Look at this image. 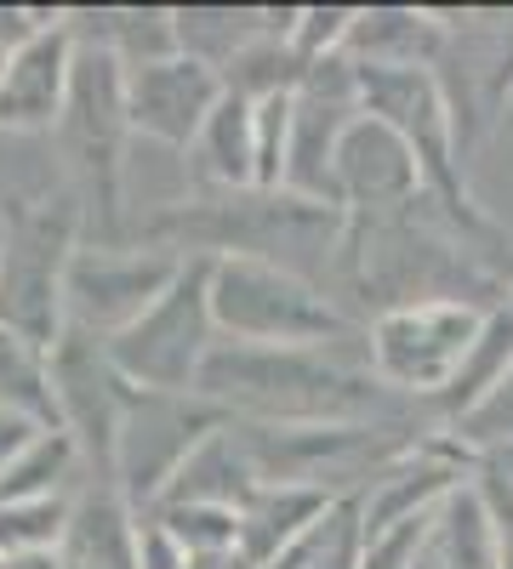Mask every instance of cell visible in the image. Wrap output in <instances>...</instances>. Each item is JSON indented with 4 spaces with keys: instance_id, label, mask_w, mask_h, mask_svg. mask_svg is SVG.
Returning <instances> with one entry per match:
<instances>
[{
    "instance_id": "cell-1",
    "label": "cell",
    "mask_w": 513,
    "mask_h": 569,
    "mask_svg": "<svg viewBox=\"0 0 513 569\" xmlns=\"http://www.w3.org/2000/svg\"><path fill=\"white\" fill-rule=\"evenodd\" d=\"M195 399L217 405L228 421L263 427H348L399 421V393L383 388L365 348H246L217 342Z\"/></svg>"
},
{
    "instance_id": "cell-2",
    "label": "cell",
    "mask_w": 513,
    "mask_h": 569,
    "mask_svg": "<svg viewBox=\"0 0 513 569\" xmlns=\"http://www.w3.org/2000/svg\"><path fill=\"white\" fill-rule=\"evenodd\" d=\"M211 319L223 342L246 348H365L371 325H354L337 297H325L297 268L263 257H217Z\"/></svg>"
},
{
    "instance_id": "cell-3",
    "label": "cell",
    "mask_w": 513,
    "mask_h": 569,
    "mask_svg": "<svg viewBox=\"0 0 513 569\" xmlns=\"http://www.w3.org/2000/svg\"><path fill=\"white\" fill-rule=\"evenodd\" d=\"M86 206L75 200H18L0 217V325L18 337L58 348L69 330V262Z\"/></svg>"
},
{
    "instance_id": "cell-4",
    "label": "cell",
    "mask_w": 513,
    "mask_h": 569,
    "mask_svg": "<svg viewBox=\"0 0 513 569\" xmlns=\"http://www.w3.org/2000/svg\"><path fill=\"white\" fill-rule=\"evenodd\" d=\"M126 137H131L126 69L109 52H98V46H80L75 80H69V103H63V120H58V142L69 154V171L80 182L86 211L98 217V246H126V233H120Z\"/></svg>"
},
{
    "instance_id": "cell-5",
    "label": "cell",
    "mask_w": 513,
    "mask_h": 569,
    "mask_svg": "<svg viewBox=\"0 0 513 569\" xmlns=\"http://www.w3.org/2000/svg\"><path fill=\"white\" fill-rule=\"evenodd\" d=\"M211 273H217V257H182L171 291L137 325H126L120 337H109V359L131 388L195 393L211 348L223 342L211 319Z\"/></svg>"
},
{
    "instance_id": "cell-6",
    "label": "cell",
    "mask_w": 513,
    "mask_h": 569,
    "mask_svg": "<svg viewBox=\"0 0 513 569\" xmlns=\"http://www.w3.org/2000/svg\"><path fill=\"white\" fill-rule=\"evenodd\" d=\"M485 313L491 308H468V302L388 308V313L371 319V370H377L383 388H394L399 399L434 405L456 382L468 348L480 342Z\"/></svg>"
},
{
    "instance_id": "cell-7",
    "label": "cell",
    "mask_w": 513,
    "mask_h": 569,
    "mask_svg": "<svg viewBox=\"0 0 513 569\" xmlns=\"http://www.w3.org/2000/svg\"><path fill=\"white\" fill-rule=\"evenodd\" d=\"M228 416L195 393H144L131 388L126 416H120V450H115V485L120 496L149 512L166 485L177 479V467L189 461Z\"/></svg>"
},
{
    "instance_id": "cell-8",
    "label": "cell",
    "mask_w": 513,
    "mask_h": 569,
    "mask_svg": "<svg viewBox=\"0 0 513 569\" xmlns=\"http://www.w3.org/2000/svg\"><path fill=\"white\" fill-rule=\"evenodd\" d=\"M52 388H58V416L63 433L75 439L86 461V485H115V450H120V416L131 399V382L115 370L109 342L91 330L69 325L52 348Z\"/></svg>"
},
{
    "instance_id": "cell-9",
    "label": "cell",
    "mask_w": 513,
    "mask_h": 569,
    "mask_svg": "<svg viewBox=\"0 0 513 569\" xmlns=\"http://www.w3.org/2000/svg\"><path fill=\"white\" fill-rule=\"evenodd\" d=\"M177 273H182L177 251H160V246H144V240L137 246L86 240L69 262V325L109 342L171 291Z\"/></svg>"
},
{
    "instance_id": "cell-10",
    "label": "cell",
    "mask_w": 513,
    "mask_h": 569,
    "mask_svg": "<svg viewBox=\"0 0 513 569\" xmlns=\"http://www.w3.org/2000/svg\"><path fill=\"white\" fill-rule=\"evenodd\" d=\"M365 114L359 103V69L348 58H325L303 74L292 103V160H286V194L337 206V149L348 126Z\"/></svg>"
},
{
    "instance_id": "cell-11",
    "label": "cell",
    "mask_w": 513,
    "mask_h": 569,
    "mask_svg": "<svg viewBox=\"0 0 513 569\" xmlns=\"http://www.w3.org/2000/svg\"><path fill=\"white\" fill-rule=\"evenodd\" d=\"M428 188H423V160L411 154V142L359 114L337 149V211L354 217V222H371V217H394L405 206H416Z\"/></svg>"
},
{
    "instance_id": "cell-12",
    "label": "cell",
    "mask_w": 513,
    "mask_h": 569,
    "mask_svg": "<svg viewBox=\"0 0 513 569\" xmlns=\"http://www.w3.org/2000/svg\"><path fill=\"white\" fill-rule=\"evenodd\" d=\"M223 74L189 52H177L166 63L149 69H126V114H131V137L166 142V149H195L200 126L211 120V109L223 103Z\"/></svg>"
},
{
    "instance_id": "cell-13",
    "label": "cell",
    "mask_w": 513,
    "mask_h": 569,
    "mask_svg": "<svg viewBox=\"0 0 513 569\" xmlns=\"http://www.w3.org/2000/svg\"><path fill=\"white\" fill-rule=\"evenodd\" d=\"M80 40L69 34V12H52L40 34H29L0 80V131H58Z\"/></svg>"
},
{
    "instance_id": "cell-14",
    "label": "cell",
    "mask_w": 513,
    "mask_h": 569,
    "mask_svg": "<svg viewBox=\"0 0 513 569\" xmlns=\"http://www.w3.org/2000/svg\"><path fill=\"white\" fill-rule=\"evenodd\" d=\"M137 547H144V512L109 485H86L63 536V569H144Z\"/></svg>"
},
{
    "instance_id": "cell-15",
    "label": "cell",
    "mask_w": 513,
    "mask_h": 569,
    "mask_svg": "<svg viewBox=\"0 0 513 569\" xmlns=\"http://www.w3.org/2000/svg\"><path fill=\"white\" fill-rule=\"evenodd\" d=\"M189 171L206 194H246L257 188V103L240 91H223V103L200 126Z\"/></svg>"
},
{
    "instance_id": "cell-16",
    "label": "cell",
    "mask_w": 513,
    "mask_h": 569,
    "mask_svg": "<svg viewBox=\"0 0 513 569\" xmlns=\"http://www.w3.org/2000/svg\"><path fill=\"white\" fill-rule=\"evenodd\" d=\"M69 34L80 46H98L120 69H149L177 58V12L166 7H103V12H69Z\"/></svg>"
},
{
    "instance_id": "cell-17",
    "label": "cell",
    "mask_w": 513,
    "mask_h": 569,
    "mask_svg": "<svg viewBox=\"0 0 513 569\" xmlns=\"http://www.w3.org/2000/svg\"><path fill=\"white\" fill-rule=\"evenodd\" d=\"M292 23H297V7H286V12H274V7H177V46L223 74L263 34H279Z\"/></svg>"
},
{
    "instance_id": "cell-18",
    "label": "cell",
    "mask_w": 513,
    "mask_h": 569,
    "mask_svg": "<svg viewBox=\"0 0 513 569\" xmlns=\"http://www.w3.org/2000/svg\"><path fill=\"white\" fill-rule=\"evenodd\" d=\"M332 490H308V485H263L246 507H240V552H251L263 569L297 547L325 512H332Z\"/></svg>"
},
{
    "instance_id": "cell-19",
    "label": "cell",
    "mask_w": 513,
    "mask_h": 569,
    "mask_svg": "<svg viewBox=\"0 0 513 569\" xmlns=\"http://www.w3.org/2000/svg\"><path fill=\"white\" fill-rule=\"evenodd\" d=\"M257 490H263L257 467H251V456L240 450L235 427L223 421L217 433L177 467V479L166 485L160 501H200V507H228V512H240ZM160 501H155V507H160Z\"/></svg>"
},
{
    "instance_id": "cell-20",
    "label": "cell",
    "mask_w": 513,
    "mask_h": 569,
    "mask_svg": "<svg viewBox=\"0 0 513 569\" xmlns=\"http://www.w3.org/2000/svg\"><path fill=\"white\" fill-rule=\"evenodd\" d=\"M507 370H513V308H491L485 325H480V342L468 348V359H462L456 370V382L434 399V416L445 427H456L462 416H474L502 382H507Z\"/></svg>"
},
{
    "instance_id": "cell-21",
    "label": "cell",
    "mask_w": 513,
    "mask_h": 569,
    "mask_svg": "<svg viewBox=\"0 0 513 569\" xmlns=\"http://www.w3.org/2000/svg\"><path fill=\"white\" fill-rule=\"evenodd\" d=\"M0 410L29 416L40 427H63L58 388H52V348H40L0 325Z\"/></svg>"
},
{
    "instance_id": "cell-22",
    "label": "cell",
    "mask_w": 513,
    "mask_h": 569,
    "mask_svg": "<svg viewBox=\"0 0 513 569\" xmlns=\"http://www.w3.org/2000/svg\"><path fill=\"white\" fill-rule=\"evenodd\" d=\"M434 558H440V569H502L496 525H491V507H485L480 485H462V490L440 507Z\"/></svg>"
},
{
    "instance_id": "cell-23",
    "label": "cell",
    "mask_w": 513,
    "mask_h": 569,
    "mask_svg": "<svg viewBox=\"0 0 513 569\" xmlns=\"http://www.w3.org/2000/svg\"><path fill=\"white\" fill-rule=\"evenodd\" d=\"M359 563H365V525H359V490H354V496H337L332 512L268 569H359Z\"/></svg>"
},
{
    "instance_id": "cell-24",
    "label": "cell",
    "mask_w": 513,
    "mask_h": 569,
    "mask_svg": "<svg viewBox=\"0 0 513 569\" xmlns=\"http://www.w3.org/2000/svg\"><path fill=\"white\" fill-rule=\"evenodd\" d=\"M69 518H75V496L0 507V558H12V552H63Z\"/></svg>"
},
{
    "instance_id": "cell-25",
    "label": "cell",
    "mask_w": 513,
    "mask_h": 569,
    "mask_svg": "<svg viewBox=\"0 0 513 569\" xmlns=\"http://www.w3.org/2000/svg\"><path fill=\"white\" fill-rule=\"evenodd\" d=\"M149 518H155L160 530H171L189 552H223V547H240V512H228V507L160 501V507H149Z\"/></svg>"
},
{
    "instance_id": "cell-26",
    "label": "cell",
    "mask_w": 513,
    "mask_h": 569,
    "mask_svg": "<svg viewBox=\"0 0 513 569\" xmlns=\"http://www.w3.org/2000/svg\"><path fill=\"white\" fill-rule=\"evenodd\" d=\"M445 433H456L474 456H496V450H507V445H513V370H507V382H502L474 416H462L456 427H445Z\"/></svg>"
},
{
    "instance_id": "cell-27",
    "label": "cell",
    "mask_w": 513,
    "mask_h": 569,
    "mask_svg": "<svg viewBox=\"0 0 513 569\" xmlns=\"http://www.w3.org/2000/svg\"><path fill=\"white\" fill-rule=\"evenodd\" d=\"M474 485L491 507V525H496V552H502V569H513V479L485 456L480 472H474Z\"/></svg>"
},
{
    "instance_id": "cell-28",
    "label": "cell",
    "mask_w": 513,
    "mask_h": 569,
    "mask_svg": "<svg viewBox=\"0 0 513 569\" xmlns=\"http://www.w3.org/2000/svg\"><path fill=\"white\" fill-rule=\"evenodd\" d=\"M137 563H144V569H189V547L144 512V547H137Z\"/></svg>"
},
{
    "instance_id": "cell-29",
    "label": "cell",
    "mask_w": 513,
    "mask_h": 569,
    "mask_svg": "<svg viewBox=\"0 0 513 569\" xmlns=\"http://www.w3.org/2000/svg\"><path fill=\"white\" fill-rule=\"evenodd\" d=\"M46 433V427L40 421H29V416H12V410H0V479H7V467L34 445Z\"/></svg>"
},
{
    "instance_id": "cell-30",
    "label": "cell",
    "mask_w": 513,
    "mask_h": 569,
    "mask_svg": "<svg viewBox=\"0 0 513 569\" xmlns=\"http://www.w3.org/2000/svg\"><path fill=\"white\" fill-rule=\"evenodd\" d=\"M52 23V12H34V7H0V52H18L29 34H40Z\"/></svg>"
},
{
    "instance_id": "cell-31",
    "label": "cell",
    "mask_w": 513,
    "mask_h": 569,
    "mask_svg": "<svg viewBox=\"0 0 513 569\" xmlns=\"http://www.w3.org/2000/svg\"><path fill=\"white\" fill-rule=\"evenodd\" d=\"M189 569H263V563L240 547H223V552H189Z\"/></svg>"
},
{
    "instance_id": "cell-32",
    "label": "cell",
    "mask_w": 513,
    "mask_h": 569,
    "mask_svg": "<svg viewBox=\"0 0 513 569\" xmlns=\"http://www.w3.org/2000/svg\"><path fill=\"white\" fill-rule=\"evenodd\" d=\"M0 569H63V552H12L0 558Z\"/></svg>"
},
{
    "instance_id": "cell-33",
    "label": "cell",
    "mask_w": 513,
    "mask_h": 569,
    "mask_svg": "<svg viewBox=\"0 0 513 569\" xmlns=\"http://www.w3.org/2000/svg\"><path fill=\"white\" fill-rule=\"evenodd\" d=\"M491 461H496V467H502V472H507V479H513V445H507V450H496V456H491Z\"/></svg>"
},
{
    "instance_id": "cell-34",
    "label": "cell",
    "mask_w": 513,
    "mask_h": 569,
    "mask_svg": "<svg viewBox=\"0 0 513 569\" xmlns=\"http://www.w3.org/2000/svg\"><path fill=\"white\" fill-rule=\"evenodd\" d=\"M416 569H440V558H434V547H428V558H423V563H416Z\"/></svg>"
},
{
    "instance_id": "cell-35",
    "label": "cell",
    "mask_w": 513,
    "mask_h": 569,
    "mask_svg": "<svg viewBox=\"0 0 513 569\" xmlns=\"http://www.w3.org/2000/svg\"><path fill=\"white\" fill-rule=\"evenodd\" d=\"M7 63H12V52H0V80H7Z\"/></svg>"
},
{
    "instance_id": "cell-36",
    "label": "cell",
    "mask_w": 513,
    "mask_h": 569,
    "mask_svg": "<svg viewBox=\"0 0 513 569\" xmlns=\"http://www.w3.org/2000/svg\"><path fill=\"white\" fill-rule=\"evenodd\" d=\"M507 308H513V291H507Z\"/></svg>"
},
{
    "instance_id": "cell-37",
    "label": "cell",
    "mask_w": 513,
    "mask_h": 569,
    "mask_svg": "<svg viewBox=\"0 0 513 569\" xmlns=\"http://www.w3.org/2000/svg\"><path fill=\"white\" fill-rule=\"evenodd\" d=\"M507 126H513V109H507Z\"/></svg>"
}]
</instances>
